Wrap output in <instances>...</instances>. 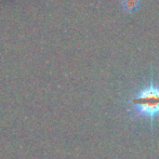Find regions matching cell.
<instances>
[{
  "instance_id": "cell-1",
  "label": "cell",
  "mask_w": 159,
  "mask_h": 159,
  "mask_svg": "<svg viewBox=\"0 0 159 159\" xmlns=\"http://www.w3.org/2000/svg\"><path fill=\"white\" fill-rule=\"evenodd\" d=\"M126 103L128 115L134 119H147L153 133L155 120L159 118V82L152 77L148 84L139 89Z\"/></svg>"
},
{
  "instance_id": "cell-2",
  "label": "cell",
  "mask_w": 159,
  "mask_h": 159,
  "mask_svg": "<svg viewBox=\"0 0 159 159\" xmlns=\"http://www.w3.org/2000/svg\"><path fill=\"white\" fill-rule=\"evenodd\" d=\"M140 6L141 0H122L121 1V7L124 11L129 14H133V13L138 12Z\"/></svg>"
}]
</instances>
